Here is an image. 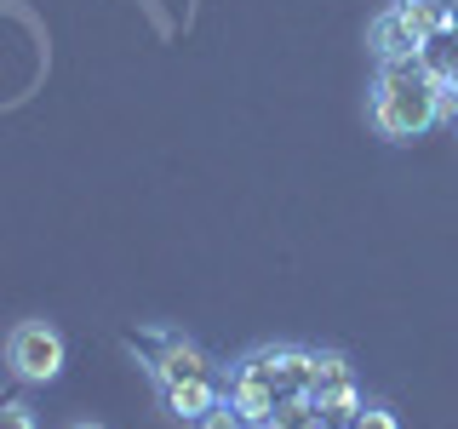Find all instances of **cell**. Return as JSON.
<instances>
[{
  "label": "cell",
  "instance_id": "cell-1",
  "mask_svg": "<svg viewBox=\"0 0 458 429\" xmlns=\"http://www.w3.org/2000/svg\"><path fill=\"white\" fill-rule=\"evenodd\" d=\"M441 114H458V97L424 69V57H390V63H378L372 121H378L384 138L412 143L419 132H429Z\"/></svg>",
  "mask_w": 458,
  "mask_h": 429
},
{
  "label": "cell",
  "instance_id": "cell-2",
  "mask_svg": "<svg viewBox=\"0 0 458 429\" xmlns=\"http://www.w3.org/2000/svg\"><path fill=\"white\" fill-rule=\"evenodd\" d=\"M304 390H310V349H298V343H258L224 378V400L247 424H269L276 400L304 395Z\"/></svg>",
  "mask_w": 458,
  "mask_h": 429
},
{
  "label": "cell",
  "instance_id": "cell-3",
  "mask_svg": "<svg viewBox=\"0 0 458 429\" xmlns=\"http://www.w3.org/2000/svg\"><path fill=\"white\" fill-rule=\"evenodd\" d=\"M126 349L149 366L155 390H161V383H190V378H218V366H212L183 332H172V326H132V332H126Z\"/></svg>",
  "mask_w": 458,
  "mask_h": 429
},
{
  "label": "cell",
  "instance_id": "cell-4",
  "mask_svg": "<svg viewBox=\"0 0 458 429\" xmlns=\"http://www.w3.org/2000/svg\"><path fill=\"white\" fill-rule=\"evenodd\" d=\"M69 349H64V332L47 321H18L6 332V366L18 372L23 383H52L57 372H64Z\"/></svg>",
  "mask_w": 458,
  "mask_h": 429
},
{
  "label": "cell",
  "instance_id": "cell-5",
  "mask_svg": "<svg viewBox=\"0 0 458 429\" xmlns=\"http://www.w3.org/2000/svg\"><path fill=\"white\" fill-rule=\"evenodd\" d=\"M367 46L378 52V63H390V57H419V46H424V29L412 23L401 6H384L378 18H372V29H367Z\"/></svg>",
  "mask_w": 458,
  "mask_h": 429
},
{
  "label": "cell",
  "instance_id": "cell-6",
  "mask_svg": "<svg viewBox=\"0 0 458 429\" xmlns=\"http://www.w3.org/2000/svg\"><path fill=\"white\" fill-rule=\"evenodd\" d=\"M224 400V378H190V383H161V407L183 424H200Z\"/></svg>",
  "mask_w": 458,
  "mask_h": 429
},
{
  "label": "cell",
  "instance_id": "cell-7",
  "mask_svg": "<svg viewBox=\"0 0 458 429\" xmlns=\"http://www.w3.org/2000/svg\"><path fill=\"white\" fill-rule=\"evenodd\" d=\"M355 390V366L338 349H310V395H338Z\"/></svg>",
  "mask_w": 458,
  "mask_h": 429
},
{
  "label": "cell",
  "instance_id": "cell-8",
  "mask_svg": "<svg viewBox=\"0 0 458 429\" xmlns=\"http://www.w3.org/2000/svg\"><path fill=\"white\" fill-rule=\"evenodd\" d=\"M395 6L424 29V40L429 35H447V29L458 23V0H395Z\"/></svg>",
  "mask_w": 458,
  "mask_h": 429
},
{
  "label": "cell",
  "instance_id": "cell-9",
  "mask_svg": "<svg viewBox=\"0 0 458 429\" xmlns=\"http://www.w3.org/2000/svg\"><path fill=\"white\" fill-rule=\"evenodd\" d=\"M367 400L361 390H338V395H315V429H350L355 412H361Z\"/></svg>",
  "mask_w": 458,
  "mask_h": 429
},
{
  "label": "cell",
  "instance_id": "cell-10",
  "mask_svg": "<svg viewBox=\"0 0 458 429\" xmlns=\"http://www.w3.org/2000/svg\"><path fill=\"white\" fill-rule=\"evenodd\" d=\"M269 429H315V395H286L276 400V412H269Z\"/></svg>",
  "mask_w": 458,
  "mask_h": 429
},
{
  "label": "cell",
  "instance_id": "cell-11",
  "mask_svg": "<svg viewBox=\"0 0 458 429\" xmlns=\"http://www.w3.org/2000/svg\"><path fill=\"white\" fill-rule=\"evenodd\" d=\"M0 429H35V412H29V400H0Z\"/></svg>",
  "mask_w": 458,
  "mask_h": 429
},
{
  "label": "cell",
  "instance_id": "cell-12",
  "mask_svg": "<svg viewBox=\"0 0 458 429\" xmlns=\"http://www.w3.org/2000/svg\"><path fill=\"white\" fill-rule=\"evenodd\" d=\"M200 429H247V418H241V412L229 407V400H218V407H212L207 418H200Z\"/></svg>",
  "mask_w": 458,
  "mask_h": 429
},
{
  "label": "cell",
  "instance_id": "cell-13",
  "mask_svg": "<svg viewBox=\"0 0 458 429\" xmlns=\"http://www.w3.org/2000/svg\"><path fill=\"white\" fill-rule=\"evenodd\" d=\"M350 429H401V424H395V412H390V407H361Z\"/></svg>",
  "mask_w": 458,
  "mask_h": 429
},
{
  "label": "cell",
  "instance_id": "cell-14",
  "mask_svg": "<svg viewBox=\"0 0 458 429\" xmlns=\"http://www.w3.org/2000/svg\"><path fill=\"white\" fill-rule=\"evenodd\" d=\"M441 86H447V92L458 97V57H453V69H447V80H441Z\"/></svg>",
  "mask_w": 458,
  "mask_h": 429
},
{
  "label": "cell",
  "instance_id": "cell-15",
  "mask_svg": "<svg viewBox=\"0 0 458 429\" xmlns=\"http://www.w3.org/2000/svg\"><path fill=\"white\" fill-rule=\"evenodd\" d=\"M69 429H109V424H92V418H81V424H69Z\"/></svg>",
  "mask_w": 458,
  "mask_h": 429
},
{
  "label": "cell",
  "instance_id": "cell-16",
  "mask_svg": "<svg viewBox=\"0 0 458 429\" xmlns=\"http://www.w3.org/2000/svg\"><path fill=\"white\" fill-rule=\"evenodd\" d=\"M247 429H269V424H247Z\"/></svg>",
  "mask_w": 458,
  "mask_h": 429
}]
</instances>
